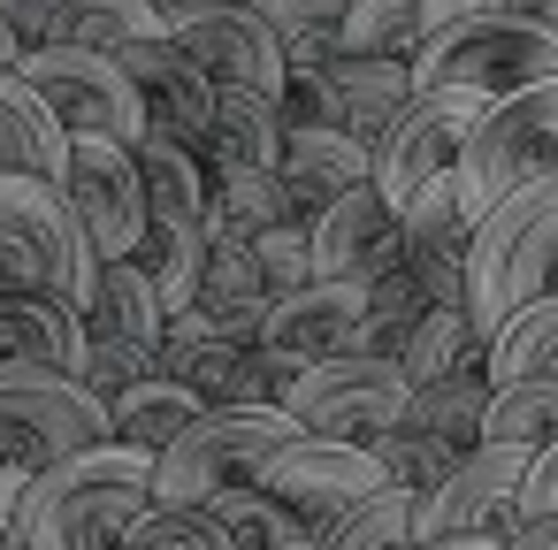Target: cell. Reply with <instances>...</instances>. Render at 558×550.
<instances>
[{
	"mask_svg": "<svg viewBox=\"0 0 558 550\" xmlns=\"http://www.w3.org/2000/svg\"><path fill=\"white\" fill-rule=\"evenodd\" d=\"M154 504V451L85 443L24 481L16 550H123L131 520Z\"/></svg>",
	"mask_w": 558,
	"mask_h": 550,
	"instance_id": "1",
	"label": "cell"
},
{
	"mask_svg": "<svg viewBox=\"0 0 558 550\" xmlns=\"http://www.w3.org/2000/svg\"><path fill=\"white\" fill-rule=\"evenodd\" d=\"M527 298H558V169L497 199L466 245V314L482 337Z\"/></svg>",
	"mask_w": 558,
	"mask_h": 550,
	"instance_id": "2",
	"label": "cell"
},
{
	"mask_svg": "<svg viewBox=\"0 0 558 550\" xmlns=\"http://www.w3.org/2000/svg\"><path fill=\"white\" fill-rule=\"evenodd\" d=\"M306 436L283 405H207L161 459H154V504H222L238 489H260V466Z\"/></svg>",
	"mask_w": 558,
	"mask_h": 550,
	"instance_id": "3",
	"label": "cell"
},
{
	"mask_svg": "<svg viewBox=\"0 0 558 550\" xmlns=\"http://www.w3.org/2000/svg\"><path fill=\"white\" fill-rule=\"evenodd\" d=\"M550 77H558V32L543 16H459V24H436L413 54V93L512 100Z\"/></svg>",
	"mask_w": 558,
	"mask_h": 550,
	"instance_id": "4",
	"label": "cell"
},
{
	"mask_svg": "<svg viewBox=\"0 0 558 550\" xmlns=\"http://www.w3.org/2000/svg\"><path fill=\"white\" fill-rule=\"evenodd\" d=\"M93 276H100V253L85 245L62 184L54 176H0V283L85 306Z\"/></svg>",
	"mask_w": 558,
	"mask_h": 550,
	"instance_id": "5",
	"label": "cell"
},
{
	"mask_svg": "<svg viewBox=\"0 0 558 550\" xmlns=\"http://www.w3.org/2000/svg\"><path fill=\"white\" fill-rule=\"evenodd\" d=\"M558 169V77L550 85H527L512 100H489V115L474 123L451 184H459V207L482 222L497 199H512L520 184L550 176Z\"/></svg>",
	"mask_w": 558,
	"mask_h": 550,
	"instance_id": "6",
	"label": "cell"
},
{
	"mask_svg": "<svg viewBox=\"0 0 558 550\" xmlns=\"http://www.w3.org/2000/svg\"><path fill=\"white\" fill-rule=\"evenodd\" d=\"M405 398H413V382L398 375V359L337 352V359L299 367V382L283 390V413H291L306 436H329V443H360V451H375V443L405 420Z\"/></svg>",
	"mask_w": 558,
	"mask_h": 550,
	"instance_id": "7",
	"label": "cell"
},
{
	"mask_svg": "<svg viewBox=\"0 0 558 550\" xmlns=\"http://www.w3.org/2000/svg\"><path fill=\"white\" fill-rule=\"evenodd\" d=\"M85 443H108V405L54 367H0V466L39 474Z\"/></svg>",
	"mask_w": 558,
	"mask_h": 550,
	"instance_id": "8",
	"label": "cell"
},
{
	"mask_svg": "<svg viewBox=\"0 0 558 550\" xmlns=\"http://www.w3.org/2000/svg\"><path fill=\"white\" fill-rule=\"evenodd\" d=\"M16 77L47 100V115L77 138H123V146H138L146 138V100H138V85L123 77V62L116 54H100V47H32L24 62H16Z\"/></svg>",
	"mask_w": 558,
	"mask_h": 550,
	"instance_id": "9",
	"label": "cell"
},
{
	"mask_svg": "<svg viewBox=\"0 0 558 550\" xmlns=\"http://www.w3.org/2000/svg\"><path fill=\"white\" fill-rule=\"evenodd\" d=\"M482 115H489L482 93H413L390 115V131L375 138V176L367 184L405 215L413 192H428V184H444L459 169V154H466V138H474Z\"/></svg>",
	"mask_w": 558,
	"mask_h": 550,
	"instance_id": "10",
	"label": "cell"
},
{
	"mask_svg": "<svg viewBox=\"0 0 558 550\" xmlns=\"http://www.w3.org/2000/svg\"><path fill=\"white\" fill-rule=\"evenodd\" d=\"M62 199L85 230V245L100 260H138L146 253V184H138V161L123 138H70V161H62Z\"/></svg>",
	"mask_w": 558,
	"mask_h": 550,
	"instance_id": "11",
	"label": "cell"
},
{
	"mask_svg": "<svg viewBox=\"0 0 558 550\" xmlns=\"http://www.w3.org/2000/svg\"><path fill=\"white\" fill-rule=\"evenodd\" d=\"M520 489H527V451L474 443L428 497H413V542H444V535H497L505 542L527 520Z\"/></svg>",
	"mask_w": 558,
	"mask_h": 550,
	"instance_id": "12",
	"label": "cell"
},
{
	"mask_svg": "<svg viewBox=\"0 0 558 550\" xmlns=\"http://www.w3.org/2000/svg\"><path fill=\"white\" fill-rule=\"evenodd\" d=\"M260 489H268L306 535H322L329 520H344L352 504H367V497L383 489V466H375V451H360V443L291 436V443L260 466Z\"/></svg>",
	"mask_w": 558,
	"mask_h": 550,
	"instance_id": "13",
	"label": "cell"
},
{
	"mask_svg": "<svg viewBox=\"0 0 558 550\" xmlns=\"http://www.w3.org/2000/svg\"><path fill=\"white\" fill-rule=\"evenodd\" d=\"M169 39L215 77V85H245V93H283V47H276V32L260 24V9L253 0H207V9H184V16H169Z\"/></svg>",
	"mask_w": 558,
	"mask_h": 550,
	"instance_id": "14",
	"label": "cell"
},
{
	"mask_svg": "<svg viewBox=\"0 0 558 550\" xmlns=\"http://www.w3.org/2000/svg\"><path fill=\"white\" fill-rule=\"evenodd\" d=\"M306 245H314V283H375V276H390L405 260L398 207L375 184H352L344 199H329L306 222Z\"/></svg>",
	"mask_w": 558,
	"mask_h": 550,
	"instance_id": "15",
	"label": "cell"
},
{
	"mask_svg": "<svg viewBox=\"0 0 558 550\" xmlns=\"http://www.w3.org/2000/svg\"><path fill=\"white\" fill-rule=\"evenodd\" d=\"M116 62H123V77L138 85V100H146V131H154V138H177V146H192V154L207 161L215 77H207L177 39H138V47H123Z\"/></svg>",
	"mask_w": 558,
	"mask_h": 550,
	"instance_id": "16",
	"label": "cell"
},
{
	"mask_svg": "<svg viewBox=\"0 0 558 550\" xmlns=\"http://www.w3.org/2000/svg\"><path fill=\"white\" fill-rule=\"evenodd\" d=\"M360 314H367V283H306V291H291V298L268 306V321H260V352H276L283 367L337 359V352H352Z\"/></svg>",
	"mask_w": 558,
	"mask_h": 550,
	"instance_id": "17",
	"label": "cell"
},
{
	"mask_svg": "<svg viewBox=\"0 0 558 550\" xmlns=\"http://www.w3.org/2000/svg\"><path fill=\"white\" fill-rule=\"evenodd\" d=\"M375 176V154L344 131H283V154H276V184L291 199L299 222H314L329 199H344L352 184Z\"/></svg>",
	"mask_w": 558,
	"mask_h": 550,
	"instance_id": "18",
	"label": "cell"
},
{
	"mask_svg": "<svg viewBox=\"0 0 558 550\" xmlns=\"http://www.w3.org/2000/svg\"><path fill=\"white\" fill-rule=\"evenodd\" d=\"M329 85V115L344 138H360L375 154V138L390 131V115L413 100V62H383V54H329L314 62Z\"/></svg>",
	"mask_w": 558,
	"mask_h": 550,
	"instance_id": "19",
	"label": "cell"
},
{
	"mask_svg": "<svg viewBox=\"0 0 558 550\" xmlns=\"http://www.w3.org/2000/svg\"><path fill=\"white\" fill-rule=\"evenodd\" d=\"M77 359H85V321H77V306L0 283V367H54V375H77Z\"/></svg>",
	"mask_w": 558,
	"mask_h": 550,
	"instance_id": "20",
	"label": "cell"
},
{
	"mask_svg": "<svg viewBox=\"0 0 558 550\" xmlns=\"http://www.w3.org/2000/svg\"><path fill=\"white\" fill-rule=\"evenodd\" d=\"M131 161H138V184H146V237H154V230H207L215 176H207V161H199L192 146L146 131V138L131 146Z\"/></svg>",
	"mask_w": 558,
	"mask_h": 550,
	"instance_id": "21",
	"label": "cell"
},
{
	"mask_svg": "<svg viewBox=\"0 0 558 550\" xmlns=\"http://www.w3.org/2000/svg\"><path fill=\"white\" fill-rule=\"evenodd\" d=\"M199 413H207V405H199V390H192V382H177L169 367H154V375H138L131 390H116V398H108V436H116V443H131V451H154V459H161V451H169Z\"/></svg>",
	"mask_w": 558,
	"mask_h": 550,
	"instance_id": "22",
	"label": "cell"
},
{
	"mask_svg": "<svg viewBox=\"0 0 558 550\" xmlns=\"http://www.w3.org/2000/svg\"><path fill=\"white\" fill-rule=\"evenodd\" d=\"M283 154V115L268 93L215 85V123H207V176L215 169H276Z\"/></svg>",
	"mask_w": 558,
	"mask_h": 550,
	"instance_id": "23",
	"label": "cell"
},
{
	"mask_svg": "<svg viewBox=\"0 0 558 550\" xmlns=\"http://www.w3.org/2000/svg\"><path fill=\"white\" fill-rule=\"evenodd\" d=\"M62 161H70V131L16 70H0V176H62Z\"/></svg>",
	"mask_w": 558,
	"mask_h": 550,
	"instance_id": "24",
	"label": "cell"
},
{
	"mask_svg": "<svg viewBox=\"0 0 558 550\" xmlns=\"http://www.w3.org/2000/svg\"><path fill=\"white\" fill-rule=\"evenodd\" d=\"M482 375L489 382H558V298H527L520 314H505L489 329Z\"/></svg>",
	"mask_w": 558,
	"mask_h": 550,
	"instance_id": "25",
	"label": "cell"
},
{
	"mask_svg": "<svg viewBox=\"0 0 558 550\" xmlns=\"http://www.w3.org/2000/svg\"><path fill=\"white\" fill-rule=\"evenodd\" d=\"M276 222H299L291 199H283V184H276V169H215L207 237L245 245V237H260V230H276Z\"/></svg>",
	"mask_w": 558,
	"mask_h": 550,
	"instance_id": "26",
	"label": "cell"
},
{
	"mask_svg": "<svg viewBox=\"0 0 558 550\" xmlns=\"http://www.w3.org/2000/svg\"><path fill=\"white\" fill-rule=\"evenodd\" d=\"M482 352H489V337L474 329L466 306H428L421 329H413L405 352H398V375L421 390V382H444V375H459V367H482Z\"/></svg>",
	"mask_w": 558,
	"mask_h": 550,
	"instance_id": "27",
	"label": "cell"
},
{
	"mask_svg": "<svg viewBox=\"0 0 558 550\" xmlns=\"http://www.w3.org/2000/svg\"><path fill=\"white\" fill-rule=\"evenodd\" d=\"M482 413H489V375H482V367H459V375L421 382V390L405 398V420L428 428L436 443H451L459 459L482 443Z\"/></svg>",
	"mask_w": 558,
	"mask_h": 550,
	"instance_id": "28",
	"label": "cell"
},
{
	"mask_svg": "<svg viewBox=\"0 0 558 550\" xmlns=\"http://www.w3.org/2000/svg\"><path fill=\"white\" fill-rule=\"evenodd\" d=\"M421 314H428V291H421V276L398 260L390 276H375V283H367V314H360L352 352H367V359H398V352H405V337L421 329Z\"/></svg>",
	"mask_w": 558,
	"mask_h": 550,
	"instance_id": "29",
	"label": "cell"
},
{
	"mask_svg": "<svg viewBox=\"0 0 558 550\" xmlns=\"http://www.w3.org/2000/svg\"><path fill=\"white\" fill-rule=\"evenodd\" d=\"M398 230H405V260H459V268H466L474 215L459 207V184H451V176L428 184V192H413L405 215H398Z\"/></svg>",
	"mask_w": 558,
	"mask_h": 550,
	"instance_id": "30",
	"label": "cell"
},
{
	"mask_svg": "<svg viewBox=\"0 0 558 550\" xmlns=\"http://www.w3.org/2000/svg\"><path fill=\"white\" fill-rule=\"evenodd\" d=\"M482 443H512L527 459L543 443H558V382H489Z\"/></svg>",
	"mask_w": 558,
	"mask_h": 550,
	"instance_id": "31",
	"label": "cell"
},
{
	"mask_svg": "<svg viewBox=\"0 0 558 550\" xmlns=\"http://www.w3.org/2000/svg\"><path fill=\"white\" fill-rule=\"evenodd\" d=\"M428 39L421 0H344V32L337 54H383V62H413Z\"/></svg>",
	"mask_w": 558,
	"mask_h": 550,
	"instance_id": "32",
	"label": "cell"
},
{
	"mask_svg": "<svg viewBox=\"0 0 558 550\" xmlns=\"http://www.w3.org/2000/svg\"><path fill=\"white\" fill-rule=\"evenodd\" d=\"M207 512H215V527H222L230 550H314V535H306L268 489H238V497H222V504H207Z\"/></svg>",
	"mask_w": 558,
	"mask_h": 550,
	"instance_id": "33",
	"label": "cell"
},
{
	"mask_svg": "<svg viewBox=\"0 0 558 550\" xmlns=\"http://www.w3.org/2000/svg\"><path fill=\"white\" fill-rule=\"evenodd\" d=\"M314 550H413V497L405 489H375L367 504L329 520L314 535Z\"/></svg>",
	"mask_w": 558,
	"mask_h": 550,
	"instance_id": "34",
	"label": "cell"
},
{
	"mask_svg": "<svg viewBox=\"0 0 558 550\" xmlns=\"http://www.w3.org/2000/svg\"><path fill=\"white\" fill-rule=\"evenodd\" d=\"M138 268H146L161 314H184L199 298V276H207V230H154L146 253H138Z\"/></svg>",
	"mask_w": 558,
	"mask_h": 550,
	"instance_id": "35",
	"label": "cell"
},
{
	"mask_svg": "<svg viewBox=\"0 0 558 550\" xmlns=\"http://www.w3.org/2000/svg\"><path fill=\"white\" fill-rule=\"evenodd\" d=\"M260 24L276 32L283 62H329L344 32V0H253Z\"/></svg>",
	"mask_w": 558,
	"mask_h": 550,
	"instance_id": "36",
	"label": "cell"
},
{
	"mask_svg": "<svg viewBox=\"0 0 558 550\" xmlns=\"http://www.w3.org/2000/svg\"><path fill=\"white\" fill-rule=\"evenodd\" d=\"M138 39H169V16L146 9V0H70V47L123 54Z\"/></svg>",
	"mask_w": 558,
	"mask_h": 550,
	"instance_id": "37",
	"label": "cell"
},
{
	"mask_svg": "<svg viewBox=\"0 0 558 550\" xmlns=\"http://www.w3.org/2000/svg\"><path fill=\"white\" fill-rule=\"evenodd\" d=\"M375 466H383V489H405V497H428L451 466H459V451L451 443H436L428 428H413V420H398L383 443H375Z\"/></svg>",
	"mask_w": 558,
	"mask_h": 550,
	"instance_id": "38",
	"label": "cell"
},
{
	"mask_svg": "<svg viewBox=\"0 0 558 550\" xmlns=\"http://www.w3.org/2000/svg\"><path fill=\"white\" fill-rule=\"evenodd\" d=\"M245 253H253V276H260L268 306L314 283V245H306V222H276V230L245 237Z\"/></svg>",
	"mask_w": 558,
	"mask_h": 550,
	"instance_id": "39",
	"label": "cell"
},
{
	"mask_svg": "<svg viewBox=\"0 0 558 550\" xmlns=\"http://www.w3.org/2000/svg\"><path fill=\"white\" fill-rule=\"evenodd\" d=\"M123 550H230V542H222L215 512H199V504H146L131 520Z\"/></svg>",
	"mask_w": 558,
	"mask_h": 550,
	"instance_id": "40",
	"label": "cell"
},
{
	"mask_svg": "<svg viewBox=\"0 0 558 550\" xmlns=\"http://www.w3.org/2000/svg\"><path fill=\"white\" fill-rule=\"evenodd\" d=\"M0 16H9L16 47H62L70 39V0H0Z\"/></svg>",
	"mask_w": 558,
	"mask_h": 550,
	"instance_id": "41",
	"label": "cell"
},
{
	"mask_svg": "<svg viewBox=\"0 0 558 550\" xmlns=\"http://www.w3.org/2000/svg\"><path fill=\"white\" fill-rule=\"evenodd\" d=\"M543 0H421V24H459V16H535Z\"/></svg>",
	"mask_w": 558,
	"mask_h": 550,
	"instance_id": "42",
	"label": "cell"
},
{
	"mask_svg": "<svg viewBox=\"0 0 558 550\" xmlns=\"http://www.w3.org/2000/svg\"><path fill=\"white\" fill-rule=\"evenodd\" d=\"M520 504H527V520H558V443H543V451L527 459V489H520Z\"/></svg>",
	"mask_w": 558,
	"mask_h": 550,
	"instance_id": "43",
	"label": "cell"
},
{
	"mask_svg": "<svg viewBox=\"0 0 558 550\" xmlns=\"http://www.w3.org/2000/svg\"><path fill=\"white\" fill-rule=\"evenodd\" d=\"M24 481H32V474H16V466H0V550L16 542V504H24Z\"/></svg>",
	"mask_w": 558,
	"mask_h": 550,
	"instance_id": "44",
	"label": "cell"
},
{
	"mask_svg": "<svg viewBox=\"0 0 558 550\" xmlns=\"http://www.w3.org/2000/svg\"><path fill=\"white\" fill-rule=\"evenodd\" d=\"M505 550H558V520H520L505 535Z\"/></svg>",
	"mask_w": 558,
	"mask_h": 550,
	"instance_id": "45",
	"label": "cell"
},
{
	"mask_svg": "<svg viewBox=\"0 0 558 550\" xmlns=\"http://www.w3.org/2000/svg\"><path fill=\"white\" fill-rule=\"evenodd\" d=\"M413 550H505L497 535H444V542H413Z\"/></svg>",
	"mask_w": 558,
	"mask_h": 550,
	"instance_id": "46",
	"label": "cell"
},
{
	"mask_svg": "<svg viewBox=\"0 0 558 550\" xmlns=\"http://www.w3.org/2000/svg\"><path fill=\"white\" fill-rule=\"evenodd\" d=\"M24 62V47H16V32H9V16H0V70H16Z\"/></svg>",
	"mask_w": 558,
	"mask_h": 550,
	"instance_id": "47",
	"label": "cell"
},
{
	"mask_svg": "<svg viewBox=\"0 0 558 550\" xmlns=\"http://www.w3.org/2000/svg\"><path fill=\"white\" fill-rule=\"evenodd\" d=\"M146 9H161V16H184V9H207V0H146Z\"/></svg>",
	"mask_w": 558,
	"mask_h": 550,
	"instance_id": "48",
	"label": "cell"
},
{
	"mask_svg": "<svg viewBox=\"0 0 558 550\" xmlns=\"http://www.w3.org/2000/svg\"><path fill=\"white\" fill-rule=\"evenodd\" d=\"M535 16H543V24H550V32H558V0H543V9H535Z\"/></svg>",
	"mask_w": 558,
	"mask_h": 550,
	"instance_id": "49",
	"label": "cell"
},
{
	"mask_svg": "<svg viewBox=\"0 0 558 550\" xmlns=\"http://www.w3.org/2000/svg\"><path fill=\"white\" fill-rule=\"evenodd\" d=\"M9 550H16V542H9Z\"/></svg>",
	"mask_w": 558,
	"mask_h": 550,
	"instance_id": "50",
	"label": "cell"
}]
</instances>
